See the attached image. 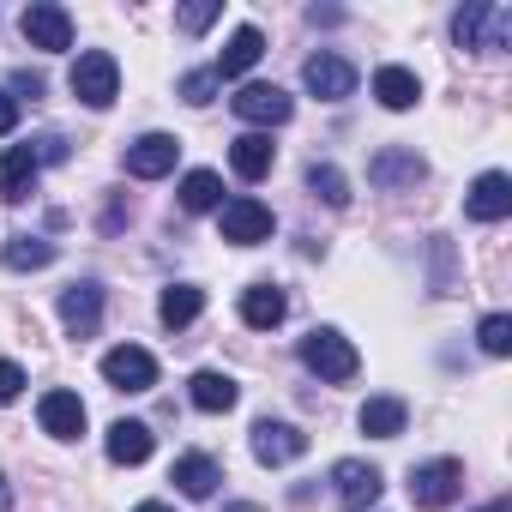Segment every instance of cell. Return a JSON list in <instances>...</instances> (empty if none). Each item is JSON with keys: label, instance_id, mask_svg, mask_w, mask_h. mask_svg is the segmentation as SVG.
<instances>
[{"label": "cell", "instance_id": "1", "mask_svg": "<svg viewBox=\"0 0 512 512\" xmlns=\"http://www.w3.org/2000/svg\"><path fill=\"white\" fill-rule=\"evenodd\" d=\"M67 85H73V97H79L85 109H109V103L121 97V67H115L109 49H85V55L73 61V73H67Z\"/></svg>", "mask_w": 512, "mask_h": 512}, {"label": "cell", "instance_id": "2", "mask_svg": "<svg viewBox=\"0 0 512 512\" xmlns=\"http://www.w3.org/2000/svg\"><path fill=\"white\" fill-rule=\"evenodd\" d=\"M302 362H308V368H314L320 380H332V386L356 380V368H362L356 344H350L344 332H332V326H314V332L302 338Z\"/></svg>", "mask_w": 512, "mask_h": 512}, {"label": "cell", "instance_id": "3", "mask_svg": "<svg viewBox=\"0 0 512 512\" xmlns=\"http://www.w3.org/2000/svg\"><path fill=\"white\" fill-rule=\"evenodd\" d=\"M452 43L458 49H506L512 43V13L488 7V0H470V7L452 19Z\"/></svg>", "mask_w": 512, "mask_h": 512}, {"label": "cell", "instance_id": "4", "mask_svg": "<svg viewBox=\"0 0 512 512\" xmlns=\"http://www.w3.org/2000/svg\"><path fill=\"white\" fill-rule=\"evenodd\" d=\"M458 488H464V464H458V458H428V464H416V470H410V500H416L422 512L452 506V500H458Z\"/></svg>", "mask_w": 512, "mask_h": 512}, {"label": "cell", "instance_id": "5", "mask_svg": "<svg viewBox=\"0 0 512 512\" xmlns=\"http://www.w3.org/2000/svg\"><path fill=\"white\" fill-rule=\"evenodd\" d=\"M217 229H223V241H235V247H260V241H272V205H260V199H223L217 205Z\"/></svg>", "mask_w": 512, "mask_h": 512}, {"label": "cell", "instance_id": "6", "mask_svg": "<svg viewBox=\"0 0 512 512\" xmlns=\"http://www.w3.org/2000/svg\"><path fill=\"white\" fill-rule=\"evenodd\" d=\"M229 109H235L247 127H284V121L296 115V97H290L284 85H241V91L229 97Z\"/></svg>", "mask_w": 512, "mask_h": 512}, {"label": "cell", "instance_id": "7", "mask_svg": "<svg viewBox=\"0 0 512 512\" xmlns=\"http://www.w3.org/2000/svg\"><path fill=\"white\" fill-rule=\"evenodd\" d=\"M19 31H25L31 49H73V13L61 7V0H31Z\"/></svg>", "mask_w": 512, "mask_h": 512}, {"label": "cell", "instance_id": "8", "mask_svg": "<svg viewBox=\"0 0 512 512\" xmlns=\"http://www.w3.org/2000/svg\"><path fill=\"white\" fill-rule=\"evenodd\" d=\"M103 380H109L115 392H151V386H157V356L139 350V344H115V350L103 356Z\"/></svg>", "mask_w": 512, "mask_h": 512}, {"label": "cell", "instance_id": "9", "mask_svg": "<svg viewBox=\"0 0 512 512\" xmlns=\"http://www.w3.org/2000/svg\"><path fill=\"white\" fill-rule=\"evenodd\" d=\"M308 452V434L296 428V422H272V416H260V422H253V458H260V464H296Z\"/></svg>", "mask_w": 512, "mask_h": 512}, {"label": "cell", "instance_id": "10", "mask_svg": "<svg viewBox=\"0 0 512 512\" xmlns=\"http://www.w3.org/2000/svg\"><path fill=\"white\" fill-rule=\"evenodd\" d=\"M302 85H308L320 103H344V97L356 91V67H350L344 55L320 49V55H308V67H302Z\"/></svg>", "mask_w": 512, "mask_h": 512}, {"label": "cell", "instance_id": "11", "mask_svg": "<svg viewBox=\"0 0 512 512\" xmlns=\"http://www.w3.org/2000/svg\"><path fill=\"white\" fill-rule=\"evenodd\" d=\"M332 482H338V506H344V512H368V506L380 500V488H386L380 470L362 464V458H338V464H332Z\"/></svg>", "mask_w": 512, "mask_h": 512}, {"label": "cell", "instance_id": "12", "mask_svg": "<svg viewBox=\"0 0 512 512\" xmlns=\"http://www.w3.org/2000/svg\"><path fill=\"white\" fill-rule=\"evenodd\" d=\"M175 157H181V139H175V133H145V139H133V145H127V175L157 181V175H169V169H175Z\"/></svg>", "mask_w": 512, "mask_h": 512}, {"label": "cell", "instance_id": "13", "mask_svg": "<svg viewBox=\"0 0 512 512\" xmlns=\"http://www.w3.org/2000/svg\"><path fill=\"white\" fill-rule=\"evenodd\" d=\"M422 175H428V163H422L410 145H386V151L368 163V181H374V187H386V193H398V187H416Z\"/></svg>", "mask_w": 512, "mask_h": 512}, {"label": "cell", "instance_id": "14", "mask_svg": "<svg viewBox=\"0 0 512 512\" xmlns=\"http://www.w3.org/2000/svg\"><path fill=\"white\" fill-rule=\"evenodd\" d=\"M464 211H470L476 223H500V217L512 211V175H500V169L476 175L470 193H464Z\"/></svg>", "mask_w": 512, "mask_h": 512}, {"label": "cell", "instance_id": "15", "mask_svg": "<svg viewBox=\"0 0 512 512\" xmlns=\"http://www.w3.org/2000/svg\"><path fill=\"white\" fill-rule=\"evenodd\" d=\"M61 326H67L73 338H97V326H103V290H97V284L61 290Z\"/></svg>", "mask_w": 512, "mask_h": 512}, {"label": "cell", "instance_id": "16", "mask_svg": "<svg viewBox=\"0 0 512 512\" xmlns=\"http://www.w3.org/2000/svg\"><path fill=\"white\" fill-rule=\"evenodd\" d=\"M37 175H43V163H37V151H31V145H7V151H0V193H7L13 205H25V199H31Z\"/></svg>", "mask_w": 512, "mask_h": 512}, {"label": "cell", "instance_id": "17", "mask_svg": "<svg viewBox=\"0 0 512 512\" xmlns=\"http://www.w3.org/2000/svg\"><path fill=\"white\" fill-rule=\"evenodd\" d=\"M272 163H278L272 133H241V139L229 145V169H235L241 181H266V175H272Z\"/></svg>", "mask_w": 512, "mask_h": 512}, {"label": "cell", "instance_id": "18", "mask_svg": "<svg viewBox=\"0 0 512 512\" xmlns=\"http://www.w3.org/2000/svg\"><path fill=\"white\" fill-rule=\"evenodd\" d=\"M284 314H290V296H284L278 284H247V290H241V320H247L253 332L284 326Z\"/></svg>", "mask_w": 512, "mask_h": 512}, {"label": "cell", "instance_id": "19", "mask_svg": "<svg viewBox=\"0 0 512 512\" xmlns=\"http://www.w3.org/2000/svg\"><path fill=\"white\" fill-rule=\"evenodd\" d=\"M37 416H43V434H55V440H79V434H85V404H79V392H43Z\"/></svg>", "mask_w": 512, "mask_h": 512}, {"label": "cell", "instance_id": "20", "mask_svg": "<svg viewBox=\"0 0 512 512\" xmlns=\"http://www.w3.org/2000/svg\"><path fill=\"white\" fill-rule=\"evenodd\" d=\"M260 55H266V37L260 31H253V25H241L229 43H223V55H217V79H241V73H253V67H260Z\"/></svg>", "mask_w": 512, "mask_h": 512}, {"label": "cell", "instance_id": "21", "mask_svg": "<svg viewBox=\"0 0 512 512\" xmlns=\"http://www.w3.org/2000/svg\"><path fill=\"white\" fill-rule=\"evenodd\" d=\"M187 398H193V410H205V416H223V410H235L241 386H235L229 374H217V368H199V374L187 380Z\"/></svg>", "mask_w": 512, "mask_h": 512}, {"label": "cell", "instance_id": "22", "mask_svg": "<svg viewBox=\"0 0 512 512\" xmlns=\"http://www.w3.org/2000/svg\"><path fill=\"white\" fill-rule=\"evenodd\" d=\"M169 482H175V488H181L187 500H211V494H217V482H223V470H217V464H211L205 452H181V458H175V476H169Z\"/></svg>", "mask_w": 512, "mask_h": 512}, {"label": "cell", "instance_id": "23", "mask_svg": "<svg viewBox=\"0 0 512 512\" xmlns=\"http://www.w3.org/2000/svg\"><path fill=\"white\" fill-rule=\"evenodd\" d=\"M103 446H109V458H115V464H145V458H151V446H157V434H151L145 422H127V416H121V422L103 434Z\"/></svg>", "mask_w": 512, "mask_h": 512}, {"label": "cell", "instance_id": "24", "mask_svg": "<svg viewBox=\"0 0 512 512\" xmlns=\"http://www.w3.org/2000/svg\"><path fill=\"white\" fill-rule=\"evenodd\" d=\"M199 314H205V290H199V284H169V290H163V302H157V320H163L169 332L193 326Z\"/></svg>", "mask_w": 512, "mask_h": 512}, {"label": "cell", "instance_id": "25", "mask_svg": "<svg viewBox=\"0 0 512 512\" xmlns=\"http://www.w3.org/2000/svg\"><path fill=\"white\" fill-rule=\"evenodd\" d=\"M356 422H362V434H374V440H398V434H404V422H410V410H404V398H392V392H386V398H368Z\"/></svg>", "mask_w": 512, "mask_h": 512}, {"label": "cell", "instance_id": "26", "mask_svg": "<svg viewBox=\"0 0 512 512\" xmlns=\"http://www.w3.org/2000/svg\"><path fill=\"white\" fill-rule=\"evenodd\" d=\"M374 97H380L386 109H416L422 79H416L410 67H380V73H374Z\"/></svg>", "mask_w": 512, "mask_h": 512}, {"label": "cell", "instance_id": "27", "mask_svg": "<svg viewBox=\"0 0 512 512\" xmlns=\"http://www.w3.org/2000/svg\"><path fill=\"white\" fill-rule=\"evenodd\" d=\"M7 266H13V272H43V266H55V241H43V235H13V241H7Z\"/></svg>", "mask_w": 512, "mask_h": 512}, {"label": "cell", "instance_id": "28", "mask_svg": "<svg viewBox=\"0 0 512 512\" xmlns=\"http://www.w3.org/2000/svg\"><path fill=\"white\" fill-rule=\"evenodd\" d=\"M181 205H187V211H217V205H223V181H217L211 169H193V175L181 181Z\"/></svg>", "mask_w": 512, "mask_h": 512}, {"label": "cell", "instance_id": "29", "mask_svg": "<svg viewBox=\"0 0 512 512\" xmlns=\"http://www.w3.org/2000/svg\"><path fill=\"white\" fill-rule=\"evenodd\" d=\"M308 187H314L332 211H344V205H350V181H344V169H338V163H314V169H308Z\"/></svg>", "mask_w": 512, "mask_h": 512}, {"label": "cell", "instance_id": "30", "mask_svg": "<svg viewBox=\"0 0 512 512\" xmlns=\"http://www.w3.org/2000/svg\"><path fill=\"white\" fill-rule=\"evenodd\" d=\"M476 344H482L488 356H512V314H488V320L476 326Z\"/></svg>", "mask_w": 512, "mask_h": 512}, {"label": "cell", "instance_id": "31", "mask_svg": "<svg viewBox=\"0 0 512 512\" xmlns=\"http://www.w3.org/2000/svg\"><path fill=\"white\" fill-rule=\"evenodd\" d=\"M217 13H223V0H187V7L175 13V25H181L187 37H199V31H211V25H217Z\"/></svg>", "mask_w": 512, "mask_h": 512}, {"label": "cell", "instance_id": "32", "mask_svg": "<svg viewBox=\"0 0 512 512\" xmlns=\"http://www.w3.org/2000/svg\"><path fill=\"white\" fill-rule=\"evenodd\" d=\"M217 85H223V79H217L211 67H199V73H187V79H181V97H187L193 109H205V103L217 97Z\"/></svg>", "mask_w": 512, "mask_h": 512}, {"label": "cell", "instance_id": "33", "mask_svg": "<svg viewBox=\"0 0 512 512\" xmlns=\"http://www.w3.org/2000/svg\"><path fill=\"white\" fill-rule=\"evenodd\" d=\"M25 392V368L19 362H0V404H13Z\"/></svg>", "mask_w": 512, "mask_h": 512}, {"label": "cell", "instance_id": "34", "mask_svg": "<svg viewBox=\"0 0 512 512\" xmlns=\"http://www.w3.org/2000/svg\"><path fill=\"white\" fill-rule=\"evenodd\" d=\"M31 151H37V163H61V157H67V139H61V133H43Z\"/></svg>", "mask_w": 512, "mask_h": 512}, {"label": "cell", "instance_id": "35", "mask_svg": "<svg viewBox=\"0 0 512 512\" xmlns=\"http://www.w3.org/2000/svg\"><path fill=\"white\" fill-rule=\"evenodd\" d=\"M13 127H19V97H13V91H0V139H7Z\"/></svg>", "mask_w": 512, "mask_h": 512}, {"label": "cell", "instance_id": "36", "mask_svg": "<svg viewBox=\"0 0 512 512\" xmlns=\"http://www.w3.org/2000/svg\"><path fill=\"white\" fill-rule=\"evenodd\" d=\"M13 85H19V91H25V97H43V79H37V73H19V79H13Z\"/></svg>", "mask_w": 512, "mask_h": 512}, {"label": "cell", "instance_id": "37", "mask_svg": "<svg viewBox=\"0 0 512 512\" xmlns=\"http://www.w3.org/2000/svg\"><path fill=\"white\" fill-rule=\"evenodd\" d=\"M133 512H169V506H163V500H139Z\"/></svg>", "mask_w": 512, "mask_h": 512}, {"label": "cell", "instance_id": "38", "mask_svg": "<svg viewBox=\"0 0 512 512\" xmlns=\"http://www.w3.org/2000/svg\"><path fill=\"white\" fill-rule=\"evenodd\" d=\"M0 512H13V488L7 482H0Z\"/></svg>", "mask_w": 512, "mask_h": 512}, {"label": "cell", "instance_id": "39", "mask_svg": "<svg viewBox=\"0 0 512 512\" xmlns=\"http://www.w3.org/2000/svg\"><path fill=\"white\" fill-rule=\"evenodd\" d=\"M482 512H512V500H494V506H482Z\"/></svg>", "mask_w": 512, "mask_h": 512}]
</instances>
